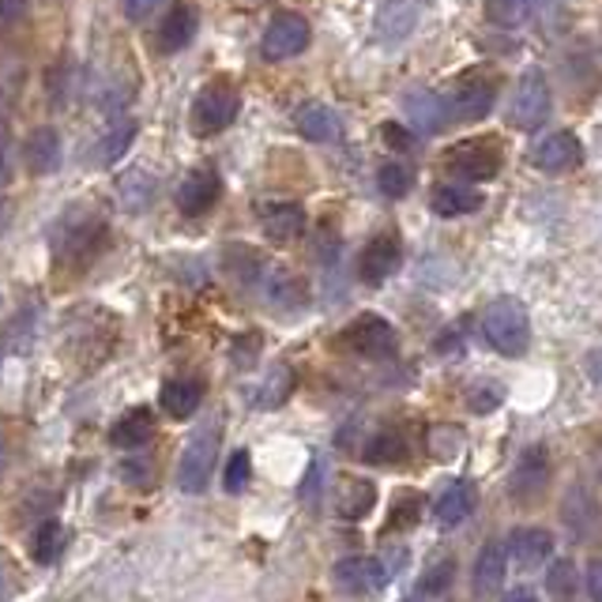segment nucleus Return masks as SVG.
I'll use <instances>...</instances> for the list:
<instances>
[{
    "label": "nucleus",
    "instance_id": "27",
    "mask_svg": "<svg viewBox=\"0 0 602 602\" xmlns=\"http://www.w3.org/2000/svg\"><path fill=\"white\" fill-rule=\"evenodd\" d=\"M151 437H155V414H151L147 406H132V411L125 414L114 429H109L114 448H129V452L132 448H143Z\"/></svg>",
    "mask_w": 602,
    "mask_h": 602
},
{
    "label": "nucleus",
    "instance_id": "9",
    "mask_svg": "<svg viewBox=\"0 0 602 602\" xmlns=\"http://www.w3.org/2000/svg\"><path fill=\"white\" fill-rule=\"evenodd\" d=\"M332 580L343 595L366 599V595H377V591L388 588V569H385V562H377V557L354 554V557H343V562L335 565Z\"/></svg>",
    "mask_w": 602,
    "mask_h": 602
},
{
    "label": "nucleus",
    "instance_id": "22",
    "mask_svg": "<svg viewBox=\"0 0 602 602\" xmlns=\"http://www.w3.org/2000/svg\"><path fill=\"white\" fill-rule=\"evenodd\" d=\"M260 226H264V234L279 245L298 241V237L305 234V208L302 203H291V200L268 203V208L260 211Z\"/></svg>",
    "mask_w": 602,
    "mask_h": 602
},
{
    "label": "nucleus",
    "instance_id": "2",
    "mask_svg": "<svg viewBox=\"0 0 602 602\" xmlns=\"http://www.w3.org/2000/svg\"><path fill=\"white\" fill-rule=\"evenodd\" d=\"M219 437H223V422L208 418L192 429L189 445L181 452V463H177V486L185 494H200L211 482V471H215V456H219Z\"/></svg>",
    "mask_w": 602,
    "mask_h": 602
},
{
    "label": "nucleus",
    "instance_id": "45",
    "mask_svg": "<svg viewBox=\"0 0 602 602\" xmlns=\"http://www.w3.org/2000/svg\"><path fill=\"white\" fill-rule=\"evenodd\" d=\"M125 4V15L129 20H143V15H151V8L158 4V0H121Z\"/></svg>",
    "mask_w": 602,
    "mask_h": 602
},
{
    "label": "nucleus",
    "instance_id": "25",
    "mask_svg": "<svg viewBox=\"0 0 602 602\" xmlns=\"http://www.w3.org/2000/svg\"><path fill=\"white\" fill-rule=\"evenodd\" d=\"M158 403H163V411L169 418H189V414H197L203 403V385L197 377H174L163 385Z\"/></svg>",
    "mask_w": 602,
    "mask_h": 602
},
{
    "label": "nucleus",
    "instance_id": "38",
    "mask_svg": "<svg viewBox=\"0 0 602 602\" xmlns=\"http://www.w3.org/2000/svg\"><path fill=\"white\" fill-rule=\"evenodd\" d=\"M249 474H252V460H249V452H234V456H231V463H226V474H223L226 494H241V489L249 486Z\"/></svg>",
    "mask_w": 602,
    "mask_h": 602
},
{
    "label": "nucleus",
    "instance_id": "23",
    "mask_svg": "<svg viewBox=\"0 0 602 602\" xmlns=\"http://www.w3.org/2000/svg\"><path fill=\"white\" fill-rule=\"evenodd\" d=\"M562 520H565V528H569L576 539H591L599 531V520H602L599 501L583 486H573L569 494H565Z\"/></svg>",
    "mask_w": 602,
    "mask_h": 602
},
{
    "label": "nucleus",
    "instance_id": "42",
    "mask_svg": "<svg viewBox=\"0 0 602 602\" xmlns=\"http://www.w3.org/2000/svg\"><path fill=\"white\" fill-rule=\"evenodd\" d=\"M380 135H385V143H388V147H392V151H400V155H403V151H411V147H414V135L406 132V129H400V125H396V121L380 125Z\"/></svg>",
    "mask_w": 602,
    "mask_h": 602
},
{
    "label": "nucleus",
    "instance_id": "21",
    "mask_svg": "<svg viewBox=\"0 0 602 602\" xmlns=\"http://www.w3.org/2000/svg\"><path fill=\"white\" fill-rule=\"evenodd\" d=\"M508 557H512L520 569H539V565H546L550 557H554V535L542 528H520L512 531V539H508Z\"/></svg>",
    "mask_w": 602,
    "mask_h": 602
},
{
    "label": "nucleus",
    "instance_id": "16",
    "mask_svg": "<svg viewBox=\"0 0 602 602\" xmlns=\"http://www.w3.org/2000/svg\"><path fill=\"white\" fill-rule=\"evenodd\" d=\"M505 573H508V550L501 542H486L479 550V562H474L471 573V588L479 599H497L505 588Z\"/></svg>",
    "mask_w": 602,
    "mask_h": 602
},
{
    "label": "nucleus",
    "instance_id": "14",
    "mask_svg": "<svg viewBox=\"0 0 602 602\" xmlns=\"http://www.w3.org/2000/svg\"><path fill=\"white\" fill-rule=\"evenodd\" d=\"M403 109H406V117H411L414 129L426 132V135L445 132V129H448V121H452V114H448V102L440 98L437 91H426V87L406 91Z\"/></svg>",
    "mask_w": 602,
    "mask_h": 602
},
{
    "label": "nucleus",
    "instance_id": "32",
    "mask_svg": "<svg viewBox=\"0 0 602 602\" xmlns=\"http://www.w3.org/2000/svg\"><path fill=\"white\" fill-rule=\"evenodd\" d=\"M64 546H68V531H64V523H61V520H46L38 531H34L31 554H34V562L54 565L57 557L64 554Z\"/></svg>",
    "mask_w": 602,
    "mask_h": 602
},
{
    "label": "nucleus",
    "instance_id": "26",
    "mask_svg": "<svg viewBox=\"0 0 602 602\" xmlns=\"http://www.w3.org/2000/svg\"><path fill=\"white\" fill-rule=\"evenodd\" d=\"M429 208L437 211L440 219H460V215H471V211L482 208V197L463 181H445L429 192Z\"/></svg>",
    "mask_w": 602,
    "mask_h": 602
},
{
    "label": "nucleus",
    "instance_id": "43",
    "mask_svg": "<svg viewBox=\"0 0 602 602\" xmlns=\"http://www.w3.org/2000/svg\"><path fill=\"white\" fill-rule=\"evenodd\" d=\"M8 174H12V135L0 125V181H8Z\"/></svg>",
    "mask_w": 602,
    "mask_h": 602
},
{
    "label": "nucleus",
    "instance_id": "20",
    "mask_svg": "<svg viewBox=\"0 0 602 602\" xmlns=\"http://www.w3.org/2000/svg\"><path fill=\"white\" fill-rule=\"evenodd\" d=\"M200 31V12L192 4H174L169 12L163 15V23H158V49L163 54H177V49H185L192 38H197Z\"/></svg>",
    "mask_w": 602,
    "mask_h": 602
},
{
    "label": "nucleus",
    "instance_id": "30",
    "mask_svg": "<svg viewBox=\"0 0 602 602\" xmlns=\"http://www.w3.org/2000/svg\"><path fill=\"white\" fill-rule=\"evenodd\" d=\"M27 158L34 174H54L61 166V135L54 129H34L27 140Z\"/></svg>",
    "mask_w": 602,
    "mask_h": 602
},
{
    "label": "nucleus",
    "instance_id": "39",
    "mask_svg": "<svg viewBox=\"0 0 602 602\" xmlns=\"http://www.w3.org/2000/svg\"><path fill=\"white\" fill-rule=\"evenodd\" d=\"M418 516H422V501L414 494H406L396 501L392 516H388V531H411L414 523H418Z\"/></svg>",
    "mask_w": 602,
    "mask_h": 602
},
{
    "label": "nucleus",
    "instance_id": "35",
    "mask_svg": "<svg viewBox=\"0 0 602 602\" xmlns=\"http://www.w3.org/2000/svg\"><path fill=\"white\" fill-rule=\"evenodd\" d=\"M576 588H580V580H576V565L565 562V557H557V562H550L546 569V591L554 602H573L576 599Z\"/></svg>",
    "mask_w": 602,
    "mask_h": 602
},
{
    "label": "nucleus",
    "instance_id": "44",
    "mask_svg": "<svg viewBox=\"0 0 602 602\" xmlns=\"http://www.w3.org/2000/svg\"><path fill=\"white\" fill-rule=\"evenodd\" d=\"M27 12V0H0V23H15Z\"/></svg>",
    "mask_w": 602,
    "mask_h": 602
},
{
    "label": "nucleus",
    "instance_id": "8",
    "mask_svg": "<svg viewBox=\"0 0 602 602\" xmlns=\"http://www.w3.org/2000/svg\"><path fill=\"white\" fill-rule=\"evenodd\" d=\"M448 114L452 121H482L497 102V80L489 75H463L448 91Z\"/></svg>",
    "mask_w": 602,
    "mask_h": 602
},
{
    "label": "nucleus",
    "instance_id": "34",
    "mask_svg": "<svg viewBox=\"0 0 602 602\" xmlns=\"http://www.w3.org/2000/svg\"><path fill=\"white\" fill-rule=\"evenodd\" d=\"M535 4H539V0H489L486 15H489V23H497V27L512 31V27H523V23L531 20Z\"/></svg>",
    "mask_w": 602,
    "mask_h": 602
},
{
    "label": "nucleus",
    "instance_id": "1",
    "mask_svg": "<svg viewBox=\"0 0 602 602\" xmlns=\"http://www.w3.org/2000/svg\"><path fill=\"white\" fill-rule=\"evenodd\" d=\"M482 335L505 358H516V354L528 351L531 343V320H528V305L516 298H497L486 305L482 312Z\"/></svg>",
    "mask_w": 602,
    "mask_h": 602
},
{
    "label": "nucleus",
    "instance_id": "6",
    "mask_svg": "<svg viewBox=\"0 0 602 602\" xmlns=\"http://www.w3.org/2000/svg\"><path fill=\"white\" fill-rule=\"evenodd\" d=\"M508 117H512V125H520V129H528V132H535L546 125L550 83L539 68H531V72L520 75V83H516V91H512V109H508Z\"/></svg>",
    "mask_w": 602,
    "mask_h": 602
},
{
    "label": "nucleus",
    "instance_id": "29",
    "mask_svg": "<svg viewBox=\"0 0 602 602\" xmlns=\"http://www.w3.org/2000/svg\"><path fill=\"white\" fill-rule=\"evenodd\" d=\"M362 460L373 463V468H396V463L406 460V437L403 429L388 426V429H377L369 437V445L362 448Z\"/></svg>",
    "mask_w": 602,
    "mask_h": 602
},
{
    "label": "nucleus",
    "instance_id": "4",
    "mask_svg": "<svg viewBox=\"0 0 602 602\" xmlns=\"http://www.w3.org/2000/svg\"><path fill=\"white\" fill-rule=\"evenodd\" d=\"M339 346L358 354V358H392L396 346H400V335H396V328L388 324L385 317L362 312V317H354L351 324L339 332Z\"/></svg>",
    "mask_w": 602,
    "mask_h": 602
},
{
    "label": "nucleus",
    "instance_id": "17",
    "mask_svg": "<svg viewBox=\"0 0 602 602\" xmlns=\"http://www.w3.org/2000/svg\"><path fill=\"white\" fill-rule=\"evenodd\" d=\"M219 189H223V185H219V174H211V169H192V174L181 181V189H177V208H181V215H189V219L208 215L219 200Z\"/></svg>",
    "mask_w": 602,
    "mask_h": 602
},
{
    "label": "nucleus",
    "instance_id": "10",
    "mask_svg": "<svg viewBox=\"0 0 602 602\" xmlns=\"http://www.w3.org/2000/svg\"><path fill=\"white\" fill-rule=\"evenodd\" d=\"M305 46H309V23L294 12L275 15V20L268 23L264 38H260L264 61H291V57H298Z\"/></svg>",
    "mask_w": 602,
    "mask_h": 602
},
{
    "label": "nucleus",
    "instance_id": "24",
    "mask_svg": "<svg viewBox=\"0 0 602 602\" xmlns=\"http://www.w3.org/2000/svg\"><path fill=\"white\" fill-rule=\"evenodd\" d=\"M135 140V121L132 117H114V121L102 129V135L95 140V147H91V158H95V166H114L117 158L129 155Z\"/></svg>",
    "mask_w": 602,
    "mask_h": 602
},
{
    "label": "nucleus",
    "instance_id": "19",
    "mask_svg": "<svg viewBox=\"0 0 602 602\" xmlns=\"http://www.w3.org/2000/svg\"><path fill=\"white\" fill-rule=\"evenodd\" d=\"M257 291L264 294L268 305H275V309H298V305H305V298H309V291H305V283L294 271L286 268H264V275H260Z\"/></svg>",
    "mask_w": 602,
    "mask_h": 602
},
{
    "label": "nucleus",
    "instance_id": "11",
    "mask_svg": "<svg viewBox=\"0 0 602 602\" xmlns=\"http://www.w3.org/2000/svg\"><path fill=\"white\" fill-rule=\"evenodd\" d=\"M400 260H403V241H400V234H377V237H373V241L366 245V249H362V260H358L362 283L385 286L388 279L396 275Z\"/></svg>",
    "mask_w": 602,
    "mask_h": 602
},
{
    "label": "nucleus",
    "instance_id": "15",
    "mask_svg": "<svg viewBox=\"0 0 602 602\" xmlns=\"http://www.w3.org/2000/svg\"><path fill=\"white\" fill-rule=\"evenodd\" d=\"M546 479H550V452L542 445H531L528 452L516 460L508 489H512V497H520V501H531V497L542 494Z\"/></svg>",
    "mask_w": 602,
    "mask_h": 602
},
{
    "label": "nucleus",
    "instance_id": "31",
    "mask_svg": "<svg viewBox=\"0 0 602 602\" xmlns=\"http://www.w3.org/2000/svg\"><path fill=\"white\" fill-rule=\"evenodd\" d=\"M377 505V486L366 479H354L343 486V494H339V520H366L369 508Z\"/></svg>",
    "mask_w": 602,
    "mask_h": 602
},
{
    "label": "nucleus",
    "instance_id": "5",
    "mask_svg": "<svg viewBox=\"0 0 602 602\" xmlns=\"http://www.w3.org/2000/svg\"><path fill=\"white\" fill-rule=\"evenodd\" d=\"M237 109H241V95H237L234 83H223V80L208 83V87L197 95V102H192V129L200 135L231 129Z\"/></svg>",
    "mask_w": 602,
    "mask_h": 602
},
{
    "label": "nucleus",
    "instance_id": "36",
    "mask_svg": "<svg viewBox=\"0 0 602 602\" xmlns=\"http://www.w3.org/2000/svg\"><path fill=\"white\" fill-rule=\"evenodd\" d=\"M377 189L385 192L388 200H400V197H406V192L414 189V169L406 166V163H385L380 166V174H377Z\"/></svg>",
    "mask_w": 602,
    "mask_h": 602
},
{
    "label": "nucleus",
    "instance_id": "18",
    "mask_svg": "<svg viewBox=\"0 0 602 602\" xmlns=\"http://www.w3.org/2000/svg\"><path fill=\"white\" fill-rule=\"evenodd\" d=\"M294 129L312 143H328L343 135V117H339L332 106H324V102H302V106L294 109Z\"/></svg>",
    "mask_w": 602,
    "mask_h": 602
},
{
    "label": "nucleus",
    "instance_id": "13",
    "mask_svg": "<svg viewBox=\"0 0 602 602\" xmlns=\"http://www.w3.org/2000/svg\"><path fill=\"white\" fill-rule=\"evenodd\" d=\"M422 20V0H385L377 8V23H373V34L377 42H403L411 38V31L418 27Z\"/></svg>",
    "mask_w": 602,
    "mask_h": 602
},
{
    "label": "nucleus",
    "instance_id": "40",
    "mask_svg": "<svg viewBox=\"0 0 602 602\" xmlns=\"http://www.w3.org/2000/svg\"><path fill=\"white\" fill-rule=\"evenodd\" d=\"M452 562H437L434 569H429L426 576L418 580V591L422 595H429V599H437V595H445L448 591V583H452Z\"/></svg>",
    "mask_w": 602,
    "mask_h": 602
},
{
    "label": "nucleus",
    "instance_id": "3",
    "mask_svg": "<svg viewBox=\"0 0 602 602\" xmlns=\"http://www.w3.org/2000/svg\"><path fill=\"white\" fill-rule=\"evenodd\" d=\"M445 166L456 181H489L501 174L505 166V147L494 135H474V140H460L456 147H448Z\"/></svg>",
    "mask_w": 602,
    "mask_h": 602
},
{
    "label": "nucleus",
    "instance_id": "37",
    "mask_svg": "<svg viewBox=\"0 0 602 602\" xmlns=\"http://www.w3.org/2000/svg\"><path fill=\"white\" fill-rule=\"evenodd\" d=\"M291 388H294V373L286 369V366H279V369H271V377L264 380V388H260V396H257V406H279L291 396Z\"/></svg>",
    "mask_w": 602,
    "mask_h": 602
},
{
    "label": "nucleus",
    "instance_id": "41",
    "mask_svg": "<svg viewBox=\"0 0 602 602\" xmlns=\"http://www.w3.org/2000/svg\"><path fill=\"white\" fill-rule=\"evenodd\" d=\"M501 403H505V388L501 385H479L468 396V406H471L474 414H494Z\"/></svg>",
    "mask_w": 602,
    "mask_h": 602
},
{
    "label": "nucleus",
    "instance_id": "7",
    "mask_svg": "<svg viewBox=\"0 0 602 602\" xmlns=\"http://www.w3.org/2000/svg\"><path fill=\"white\" fill-rule=\"evenodd\" d=\"M102 237V219L95 211L87 208H72L64 211V219L57 223L54 231V249L61 260H72V257H87L95 249V241Z\"/></svg>",
    "mask_w": 602,
    "mask_h": 602
},
{
    "label": "nucleus",
    "instance_id": "47",
    "mask_svg": "<svg viewBox=\"0 0 602 602\" xmlns=\"http://www.w3.org/2000/svg\"><path fill=\"white\" fill-rule=\"evenodd\" d=\"M588 373H591V380H595V385L602 388V351H595L588 358Z\"/></svg>",
    "mask_w": 602,
    "mask_h": 602
},
{
    "label": "nucleus",
    "instance_id": "48",
    "mask_svg": "<svg viewBox=\"0 0 602 602\" xmlns=\"http://www.w3.org/2000/svg\"><path fill=\"white\" fill-rule=\"evenodd\" d=\"M8 468V445H4V434H0V474Z\"/></svg>",
    "mask_w": 602,
    "mask_h": 602
},
{
    "label": "nucleus",
    "instance_id": "28",
    "mask_svg": "<svg viewBox=\"0 0 602 602\" xmlns=\"http://www.w3.org/2000/svg\"><path fill=\"white\" fill-rule=\"evenodd\" d=\"M471 512H474V489L468 482H452V486L440 489V497L434 505V516L440 528H460Z\"/></svg>",
    "mask_w": 602,
    "mask_h": 602
},
{
    "label": "nucleus",
    "instance_id": "12",
    "mask_svg": "<svg viewBox=\"0 0 602 602\" xmlns=\"http://www.w3.org/2000/svg\"><path fill=\"white\" fill-rule=\"evenodd\" d=\"M531 158H535L542 174H569L583 163V143L573 132H550L535 143Z\"/></svg>",
    "mask_w": 602,
    "mask_h": 602
},
{
    "label": "nucleus",
    "instance_id": "33",
    "mask_svg": "<svg viewBox=\"0 0 602 602\" xmlns=\"http://www.w3.org/2000/svg\"><path fill=\"white\" fill-rule=\"evenodd\" d=\"M155 197V181H151L143 169H132V174H125L121 181H117V200H121V208L129 211H143Z\"/></svg>",
    "mask_w": 602,
    "mask_h": 602
},
{
    "label": "nucleus",
    "instance_id": "46",
    "mask_svg": "<svg viewBox=\"0 0 602 602\" xmlns=\"http://www.w3.org/2000/svg\"><path fill=\"white\" fill-rule=\"evenodd\" d=\"M588 591H591V599L602 602V562L588 565Z\"/></svg>",
    "mask_w": 602,
    "mask_h": 602
}]
</instances>
